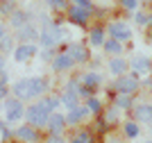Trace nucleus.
I'll use <instances>...</instances> for the list:
<instances>
[{"label":"nucleus","mask_w":152,"mask_h":143,"mask_svg":"<svg viewBox=\"0 0 152 143\" xmlns=\"http://www.w3.org/2000/svg\"><path fill=\"white\" fill-rule=\"evenodd\" d=\"M2 116L7 123H18L25 118V102L18 100L16 95H7L2 100Z\"/></svg>","instance_id":"obj_1"},{"label":"nucleus","mask_w":152,"mask_h":143,"mask_svg":"<svg viewBox=\"0 0 152 143\" xmlns=\"http://www.w3.org/2000/svg\"><path fill=\"white\" fill-rule=\"evenodd\" d=\"M139 89H141V82H139V77H136L134 73L118 75V77H114V82H111V91H116V93L134 95Z\"/></svg>","instance_id":"obj_2"},{"label":"nucleus","mask_w":152,"mask_h":143,"mask_svg":"<svg viewBox=\"0 0 152 143\" xmlns=\"http://www.w3.org/2000/svg\"><path fill=\"white\" fill-rule=\"evenodd\" d=\"M50 114L45 107H41L37 102V105H30L25 107V123H30L32 127H37V130H43L45 125H48V118H50Z\"/></svg>","instance_id":"obj_3"},{"label":"nucleus","mask_w":152,"mask_h":143,"mask_svg":"<svg viewBox=\"0 0 152 143\" xmlns=\"http://www.w3.org/2000/svg\"><path fill=\"white\" fill-rule=\"evenodd\" d=\"M107 34L111 39H116V41L125 43V41L132 39V27H129L125 21H111V23L107 25Z\"/></svg>","instance_id":"obj_4"},{"label":"nucleus","mask_w":152,"mask_h":143,"mask_svg":"<svg viewBox=\"0 0 152 143\" xmlns=\"http://www.w3.org/2000/svg\"><path fill=\"white\" fill-rule=\"evenodd\" d=\"M66 18H68L73 25H77V27H86L89 21L93 18V14L86 12V9H82V7H77V5H70L68 9H66Z\"/></svg>","instance_id":"obj_5"},{"label":"nucleus","mask_w":152,"mask_h":143,"mask_svg":"<svg viewBox=\"0 0 152 143\" xmlns=\"http://www.w3.org/2000/svg\"><path fill=\"white\" fill-rule=\"evenodd\" d=\"M77 64L73 62V57L68 55V52H57L55 55V59L50 62V68H52V73H57V75H61V73H68V70H73Z\"/></svg>","instance_id":"obj_6"},{"label":"nucleus","mask_w":152,"mask_h":143,"mask_svg":"<svg viewBox=\"0 0 152 143\" xmlns=\"http://www.w3.org/2000/svg\"><path fill=\"white\" fill-rule=\"evenodd\" d=\"M64 52H68V55L73 57V62H75V64H86L91 59L89 48H86L84 43H80V41H70V43L64 48Z\"/></svg>","instance_id":"obj_7"},{"label":"nucleus","mask_w":152,"mask_h":143,"mask_svg":"<svg viewBox=\"0 0 152 143\" xmlns=\"http://www.w3.org/2000/svg\"><path fill=\"white\" fill-rule=\"evenodd\" d=\"M50 91V80L43 77V75H37V77H30V98H43Z\"/></svg>","instance_id":"obj_8"},{"label":"nucleus","mask_w":152,"mask_h":143,"mask_svg":"<svg viewBox=\"0 0 152 143\" xmlns=\"http://www.w3.org/2000/svg\"><path fill=\"white\" fill-rule=\"evenodd\" d=\"M129 68H132V73L136 75V77H145V75H150L152 70V59L148 55H134L132 62H129Z\"/></svg>","instance_id":"obj_9"},{"label":"nucleus","mask_w":152,"mask_h":143,"mask_svg":"<svg viewBox=\"0 0 152 143\" xmlns=\"http://www.w3.org/2000/svg\"><path fill=\"white\" fill-rule=\"evenodd\" d=\"M12 55L18 64H25V62H30L34 55H39V45L37 43H18Z\"/></svg>","instance_id":"obj_10"},{"label":"nucleus","mask_w":152,"mask_h":143,"mask_svg":"<svg viewBox=\"0 0 152 143\" xmlns=\"http://www.w3.org/2000/svg\"><path fill=\"white\" fill-rule=\"evenodd\" d=\"M14 134H16V139H20L23 143H39L41 141V134H39L37 127H32L30 123L20 125V127H16L14 130Z\"/></svg>","instance_id":"obj_11"},{"label":"nucleus","mask_w":152,"mask_h":143,"mask_svg":"<svg viewBox=\"0 0 152 143\" xmlns=\"http://www.w3.org/2000/svg\"><path fill=\"white\" fill-rule=\"evenodd\" d=\"M39 34H41V30H39L34 23H27L23 25L20 30H16V41L18 43H34L39 39Z\"/></svg>","instance_id":"obj_12"},{"label":"nucleus","mask_w":152,"mask_h":143,"mask_svg":"<svg viewBox=\"0 0 152 143\" xmlns=\"http://www.w3.org/2000/svg\"><path fill=\"white\" fill-rule=\"evenodd\" d=\"M66 116H64L61 111H52L50 118H48V125H45V130H48V134H64V130H66Z\"/></svg>","instance_id":"obj_13"},{"label":"nucleus","mask_w":152,"mask_h":143,"mask_svg":"<svg viewBox=\"0 0 152 143\" xmlns=\"http://www.w3.org/2000/svg\"><path fill=\"white\" fill-rule=\"evenodd\" d=\"M132 120H136V123H152V105H148V102H143V105H134L132 109Z\"/></svg>","instance_id":"obj_14"},{"label":"nucleus","mask_w":152,"mask_h":143,"mask_svg":"<svg viewBox=\"0 0 152 143\" xmlns=\"http://www.w3.org/2000/svg\"><path fill=\"white\" fill-rule=\"evenodd\" d=\"M86 116H89V109H86L84 105H77L75 109H68V114H66V123H68L70 127H75V125L84 123Z\"/></svg>","instance_id":"obj_15"},{"label":"nucleus","mask_w":152,"mask_h":143,"mask_svg":"<svg viewBox=\"0 0 152 143\" xmlns=\"http://www.w3.org/2000/svg\"><path fill=\"white\" fill-rule=\"evenodd\" d=\"M77 77H80V84H82V87H89V89H93V91H98V87L102 84V75L95 73V70H86V73L77 75Z\"/></svg>","instance_id":"obj_16"},{"label":"nucleus","mask_w":152,"mask_h":143,"mask_svg":"<svg viewBox=\"0 0 152 143\" xmlns=\"http://www.w3.org/2000/svg\"><path fill=\"white\" fill-rule=\"evenodd\" d=\"M107 66H109V73L114 75V77H118V75H125V73H127L129 62H127V59H123V57H111Z\"/></svg>","instance_id":"obj_17"},{"label":"nucleus","mask_w":152,"mask_h":143,"mask_svg":"<svg viewBox=\"0 0 152 143\" xmlns=\"http://www.w3.org/2000/svg\"><path fill=\"white\" fill-rule=\"evenodd\" d=\"M27 23H32V14L25 12V9H16V12L9 16V25H12V27H16V30H20V27H23V25H27Z\"/></svg>","instance_id":"obj_18"},{"label":"nucleus","mask_w":152,"mask_h":143,"mask_svg":"<svg viewBox=\"0 0 152 143\" xmlns=\"http://www.w3.org/2000/svg\"><path fill=\"white\" fill-rule=\"evenodd\" d=\"M104 41H107V30L100 27V25H95L93 30L89 32V43L93 45V48H102Z\"/></svg>","instance_id":"obj_19"},{"label":"nucleus","mask_w":152,"mask_h":143,"mask_svg":"<svg viewBox=\"0 0 152 143\" xmlns=\"http://www.w3.org/2000/svg\"><path fill=\"white\" fill-rule=\"evenodd\" d=\"M114 107L121 111H129L134 109V95H125V93H116L114 95Z\"/></svg>","instance_id":"obj_20"},{"label":"nucleus","mask_w":152,"mask_h":143,"mask_svg":"<svg viewBox=\"0 0 152 143\" xmlns=\"http://www.w3.org/2000/svg\"><path fill=\"white\" fill-rule=\"evenodd\" d=\"M102 48H104V52H107L109 57H121L123 52H125V45H123L121 41L111 39V37H109L107 41H104V45H102Z\"/></svg>","instance_id":"obj_21"},{"label":"nucleus","mask_w":152,"mask_h":143,"mask_svg":"<svg viewBox=\"0 0 152 143\" xmlns=\"http://www.w3.org/2000/svg\"><path fill=\"white\" fill-rule=\"evenodd\" d=\"M59 100H61V107H66V109H75L80 105V95L73 93V91H61Z\"/></svg>","instance_id":"obj_22"},{"label":"nucleus","mask_w":152,"mask_h":143,"mask_svg":"<svg viewBox=\"0 0 152 143\" xmlns=\"http://www.w3.org/2000/svg\"><path fill=\"white\" fill-rule=\"evenodd\" d=\"M39 105L45 107L48 111H57L59 107H61V100H59V95H43V98L39 100Z\"/></svg>","instance_id":"obj_23"},{"label":"nucleus","mask_w":152,"mask_h":143,"mask_svg":"<svg viewBox=\"0 0 152 143\" xmlns=\"http://www.w3.org/2000/svg\"><path fill=\"white\" fill-rule=\"evenodd\" d=\"M68 143H98V141H95L93 132H89V130H80V132H75V136L70 139Z\"/></svg>","instance_id":"obj_24"},{"label":"nucleus","mask_w":152,"mask_h":143,"mask_svg":"<svg viewBox=\"0 0 152 143\" xmlns=\"http://www.w3.org/2000/svg\"><path fill=\"white\" fill-rule=\"evenodd\" d=\"M86 109H89V114H95V116H100L104 109H102V100L98 98V95H91V98H86Z\"/></svg>","instance_id":"obj_25"},{"label":"nucleus","mask_w":152,"mask_h":143,"mask_svg":"<svg viewBox=\"0 0 152 143\" xmlns=\"http://www.w3.org/2000/svg\"><path fill=\"white\" fill-rule=\"evenodd\" d=\"M123 134H125V139H136L141 134V127L136 120H127L125 125H123Z\"/></svg>","instance_id":"obj_26"},{"label":"nucleus","mask_w":152,"mask_h":143,"mask_svg":"<svg viewBox=\"0 0 152 143\" xmlns=\"http://www.w3.org/2000/svg\"><path fill=\"white\" fill-rule=\"evenodd\" d=\"M18 7H16V0H0V16H12Z\"/></svg>","instance_id":"obj_27"},{"label":"nucleus","mask_w":152,"mask_h":143,"mask_svg":"<svg viewBox=\"0 0 152 143\" xmlns=\"http://www.w3.org/2000/svg\"><path fill=\"white\" fill-rule=\"evenodd\" d=\"M14 50H16V41H14V37L5 34L2 41H0V52H2V55H9V52H14Z\"/></svg>","instance_id":"obj_28"},{"label":"nucleus","mask_w":152,"mask_h":143,"mask_svg":"<svg viewBox=\"0 0 152 143\" xmlns=\"http://www.w3.org/2000/svg\"><path fill=\"white\" fill-rule=\"evenodd\" d=\"M102 116L107 118V123H109V125H116L118 120H121V109H116V107L111 105L109 109H104V111H102Z\"/></svg>","instance_id":"obj_29"},{"label":"nucleus","mask_w":152,"mask_h":143,"mask_svg":"<svg viewBox=\"0 0 152 143\" xmlns=\"http://www.w3.org/2000/svg\"><path fill=\"white\" fill-rule=\"evenodd\" d=\"M14 136H16V134H14V130H9V123H7V120H0V141L9 143Z\"/></svg>","instance_id":"obj_30"},{"label":"nucleus","mask_w":152,"mask_h":143,"mask_svg":"<svg viewBox=\"0 0 152 143\" xmlns=\"http://www.w3.org/2000/svg\"><path fill=\"white\" fill-rule=\"evenodd\" d=\"M45 5L50 7L52 12H59V14L64 12V14H66V9L70 7V2H68V0H45Z\"/></svg>","instance_id":"obj_31"},{"label":"nucleus","mask_w":152,"mask_h":143,"mask_svg":"<svg viewBox=\"0 0 152 143\" xmlns=\"http://www.w3.org/2000/svg\"><path fill=\"white\" fill-rule=\"evenodd\" d=\"M93 127H95V132H98V134H107V132L111 130V125L107 123V118H104L102 114H100V116H95V125H93Z\"/></svg>","instance_id":"obj_32"},{"label":"nucleus","mask_w":152,"mask_h":143,"mask_svg":"<svg viewBox=\"0 0 152 143\" xmlns=\"http://www.w3.org/2000/svg\"><path fill=\"white\" fill-rule=\"evenodd\" d=\"M134 23L141 25V27H143V25H152V14H145V12H139V9H136V12H134Z\"/></svg>","instance_id":"obj_33"},{"label":"nucleus","mask_w":152,"mask_h":143,"mask_svg":"<svg viewBox=\"0 0 152 143\" xmlns=\"http://www.w3.org/2000/svg\"><path fill=\"white\" fill-rule=\"evenodd\" d=\"M55 55H57V52H55V48H41V50H39V59H41V62H45V64H50L52 59H55Z\"/></svg>","instance_id":"obj_34"},{"label":"nucleus","mask_w":152,"mask_h":143,"mask_svg":"<svg viewBox=\"0 0 152 143\" xmlns=\"http://www.w3.org/2000/svg\"><path fill=\"white\" fill-rule=\"evenodd\" d=\"M80 77H70V80H66V84H64V91H73V93H80Z\"/></svg>","instance_id":"obj_35"},{"label":"nucleus","mask_w":152,"mask_h":143,"mask_svg":"<svg viewBox=\"0 0 152 143\" xmlns=\"http://www.w3.org/2000/svg\"><path fill=\"white\" fill-rule=\"evenodd\" d=\"M121 2L123 9H127V12H136L139 9V0H118Z\"/></svg>","instance_id":"obj_36"},{"label":"nucleus","mask_w":152,"mask_h":143,"mask_svg":"<svg viewBox=\"0 0 152 143\" xmlns=\"http://www.w3.org/2000/svg\"><path fill=\"white\" fill-rule=\"evenodd\" d=\"M75 5H77V7H82V9H86V12H91V14H95V12H98V7H95L93 2H91V0H77Z\"/></svg>","instance_id":"obj_37"},{"label":"nucleus","mask_w":152,"mask_h":143,"mask_svg":"<svg viewBox=\"0 0 152 143\" xmlns=\"http://www.w3.org/2000/svg\"><path fill=\"white\" fill-rule=\"evenodd\" d=\"M43 143H68V141L64 139V134H48L43 139Z\"/></svg>","instance_id":"obj_38"},{"label":"nucleus","mask_w":152,"mask_h":143,"mask_svg":"<svg viewBox=\"0 0 152 143\" xmlns=\"http://www.w3.org/2000/svg\"><path fill=\"white\" fill-rule=\"evenodd\" d=\"M9 93H12V89H7V84H0V102H2Z\"/></svg>","instance_id":"obj_39"},{"label":"nucleus","mask_w":152,"mask_h":143,"mask_svg":"<svg viewBox=\"0 0 152 143\" xmlns=\"http://www.w3.org/2000/svg\"><path fill=\"white\" fill-rule=\"evenodd\" d=\"M7 82H9V73L0 70V84H7Z\"/></svg>","instance_id":"obj_40"},{"label":"nucleus","mask_w":152,"mask_h":143,"mask_svg":"<svg viewBox=\"0 0 152 143\" xmlns=\"http://www.w3.org/2000/svg\"><path fill=\"white\" fill-rule=\"evenodd\" d=\"M141 87H143V89H152V77H148V75H145V80H143Z\"/></svg>","instance_id":"obj_41"},{"label":"nucleus","mask_w":152,"mask_h":143,"mask_svg":"<svg viewBox=\"0 0 152 143\" xmlns=\"http://www.w3.org/2000/svg\"><path fill=\"white\" fill-rule=\"evenodd\" d=\"M5 34H7V30H5V23H2V16H0V41H2Z\"/></svg>","instance_id":"obj_42"},{"label":"nucleus","mask_w":152,"mask_h":143,"mask_svg":"<svg viewBox=\"0 0 152 143\" xmlns=\"http://www.w3.org/2000/svg\"><path fill=\"white\" fill-rule=\"evenodd\" d=\"M5 64H7V62H5V55L0 52V70H5Z\"/></svg>","instance_id":"obj_43"},{"label":"nucleus","mask_w":152,"mask_h":143,"mask_svg":"<svg viewBox=\"0 0 152 143\" xmlns=\"http://www.w3.org/2000/svg\"><path fill=\"white\" fill-rule=\"evenodd\" d=\"M0 114H2V102H0Z\"/></svg>","instance_id":"obj_44"},{"label":"nucleus","mask_w":152,"mask_h":143,"mask_svg":"<svg viewBox=\"0 0 152 143\" xmlns=\"http://www.w3.org/2000/svg\"><path fill=\"white\" fill-rule=\"evenodd\" d=\"M150 134H152V123H150Z\"/></svg>","instance_id":"obj_45"},{"label":"nucleus","mask_w":152,"mask_h":143,"mask_svg":"<svg viewBox=\"0 0 152 143\" xmlns=\"http://www.w3.org/2000/svg\"><path fill=\"white\" fill-rule=\"evenodd\" d=\"M145 143H152V139H150V141H145Z\"/></svg>","instance_id":"obj_46"},{"label":"nucleus","mask_w":152,"mask_h":143,"mask_svg":"<svg viewBox=\"0 0 152 143\" xmlns=\"http://www.w3.org/2000/svg\"><path fill=\"white\" fill-rule=\"evenodd\" d=\"M20 143H23V141H20Z\"/></svg>","instance_id":"obj_47"}]
</instances>
